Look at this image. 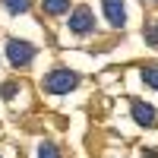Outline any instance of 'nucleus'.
<instances>
[{"mask_svg": "<svg viewBox=\"0 0 158 158\" xmlns=\"http://www.w3.org/2000/svg\"><path fill=\"white\" fill-rule=\"evenodd\" d=\"M76 82H79L76 73H70V70H57V73H51V76L44 79V89L54 92V95H63V92H70Z\"/></svg>", "mask_w": 158, "mask_h": 158, "instance_id": "1", "label": "nucleus"}, {"mask_svg": "<svg viewBox=\"0 0 158 158\" xmlns=\"http://www.w3.org/2000/svg\"><path fill=\"white\" fill-rule=\"evenodd\" d=\"M6 57H10L13 67H25V63L35 57V48L29 41H16V38H13V41L6 44Z\"/></svg>", "mask_w": 158, "mask_h": 158, "instance_id": "2", "label": "nucleus"}, {"mask_svg": "<svg viewBox=\"0 0 158 158\" xmlns=\"http://www.w3.org/2000/svg\"><path fill=\"white\" fill-rule=\"evenodd\" d=\"M92 22H95V19H92V10H89V6H76V10L70 13V29H73L76 35H89V32H92Z\"/></svg>", "mask_w": 158, "mask_h": 158, "instance_id": "3", "label": "nucleus"}, {"mask_svg": "<svg viewBox=\"0 0 158 158\" xmlns=\"http://www.w3.org/2000/svg\"><path fill=\"white\" fill-rule=\"evenodd\" d=\"M101 3H104V13H108V22L111 25H123L127 22V13H123L120 0H101Z\"/></svg>", "mask_w": 158, "mask_h": 158, "instance_id": "4", "label": "nucleus"}, {"mask_svg": "<svg viewBox=\"0 0 158 158\" xmlns=\"http://www.w3.org/2000/svg\"><path fill=\"white\" fill-rule=\"evenodd\" d=\"M133 117H136V123L152 127V123H155V108H149V104H142V101L133 98Z\"/></svg>", "mask_w": 158, "mask_h": 158, "instance_id": "5", "label": "nucleus"}, {"mask_svg": "<svg viewBox=\"0 0 158 158\" xmlns=\"http://www.w3.org/2000/svg\"><path fill=\"white\" fill-rule=\"evenodd\" d=\"M44 10L51 13V16H60V13L70 10V0H44Z\"/></svg>", "mask_w": 158, "mask_h": 158, "instance_id": "6", "label": "nucleus"}, {"mask_svg": "<svg viewBox=\"0 0 158 158\" xmlns=\"http://www.w3.org/2000/svg\"><path fill=\"white\" fill-rule=\"evenodd\" d=\"M29 3H32V0H3V6H6L10 13H25Z\"/></svg>", "mask_w": 158, "mask_h": 158, "instance_id": "7", "label": "nucleus"}, {"mask_svg": "<svg viewBox=\"0 0 158 158\" xmlns=\"http://www.w3.org/2000/svg\"><path fill=\"white\" fill-rule=\"evenodd\" d=\"M146 41H149L152 48H158V22H152L149 29H146Z\"/></svg>", "mask_w": 158, "mask_h": 158, "instance_id": "8", "label": "nucleus"}, {"mask_svg": "<svg viewBox=\"0 0 158 158\" xmlns=\"http://www.w3.org/2000/svg\"><path fill=\"white\" fill-rule=\"evenodd\" d=\"M142 79H146V82H149L152 89H158V67H149L146 73H142Z\"/></svg>", "mask_w": 158, "mask_h": 158, "instance_id": "9", "label": "nucleus"}, {"mask_svg": "<svg viewBox=\"0 0 158 158\" xmlns=\"http://www.w3.org/2000/svg\"><path fill=\"white\" fill-rule=\"evenodd\" d=\"M38 158H60V155H57V149L51 146V142H44V146L38 149Z\"/></svg>", "mask_w": 158, "mask_h": 158, "instance_id": "10", "label": "nucleus"}, {"mask_svg": "<svg viewBox=\"0 0 158 158\" xmlns=\"http://www.w3.org/2000/svg\"><path fill=\"white\" fill-rule=\"evenodd\" d=\"M142 158H158V155L155 152H142Z\"/></svg>", "mask_w": 158, "mask_h": 158, "instance_id": "11", "label": "nucleus"}]
</instances>
